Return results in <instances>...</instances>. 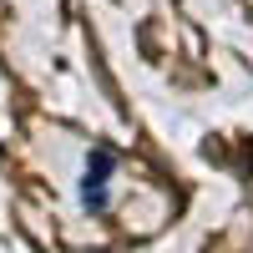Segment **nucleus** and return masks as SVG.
Returning <instances> with one entry per match:
<instances>
[{
    "instance_id": "f257e3e1",
    "label": "nucleus",
    "mask_w": 253,
    "mask_h": 253,
    "mask_svg": "<svg viewBox=\"0 0 253 253\" xmlns=\"http://www.w3.org/2000/svg\"><path fill=\"white\" fill-rule=\"evenodd\" d=\"M107 177H112V152L96 147L86 157V177H81V203L86 208H107Z\"/></svg>"
}]
</instances>
